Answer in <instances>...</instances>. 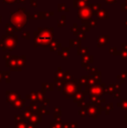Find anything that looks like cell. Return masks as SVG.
<instances>
[{"instance_id": "obj_1", "label": "cell", "mask_w": 127, "mask_h": 128, "mask_svg": "<svg viewBox=\"0 0 127 128\" xmlns=\"http://www.w3.org/2000/svg\"><path fill=\"white\" fill-rule=\"evenodd\" d=\"M54 29L51 28H38L37 32H34V46L47 47L53 40Z\"/></svg>"}, {"instance_id": "obj_2", "label": "cell", "mask_w": 127, "mask_h": 128, "mask_svg": "<svg viewBox=\"0 0 127 128\" xmlns=\"http://www.w3.org/2000/svg\"><path fill=\"white\" fill-rule=\"evenodd\" d=\"M10 22L18 29V30H21L22 28H24L28 24V22H30V18L26 16L24 12H21V10H17V12L11 13Z\"/></svg>"}, {"instance_id": "obj_3", "label": "cell", "mask_w": 127, "mask_h": 128, "mask_svg": "<svg viewBox=\"0 0 127 128\" xmlns=\"http://www.w3.org/2000/svg\"><path fill=\"white\" fill-rule=\"evenodd\" d=\"M17 44V36L14 33H6L0 39V47L3 51H12Z\"/></svg>"}, {"instance_id": "obj_4", "label": "cell", "mask_w": 127, "mask_h": 128, "mask_svg": "<svg viewBox=\"0 0 127 128\" xmlns=\"http://www.w3.org/2000/svg\"><path fill=\"white\" fill-rule=\"evenodd\" d=\"M78 18L84 21H91L92 19V13L89 6L79 9L78 12Z\"/></svg>"}, {"instance_id": "obj_5", "label": "cell", "mask_w": 127, "mask_h": 128, "mask_svg": "<svg viewBox=\"0 0 127 128\" xmlns=\"http://www.w3.org/2000/svg\"><path fill=\"white\" fill-rule=\"evenodd\" d=\"M73 5H74L75 8H78L79 10V9L85 8V7L88 6L90 4H89V2H87L86 0H74Z\"/></svg>"}, {"instance_id": "obj_6", "label": "cell", "mask_w": 127, "mask_h": 128, "mask_svg": "<svg viewBox=\"0 0 127 128\" xmlns=\"http://www.w3.org/2000/svg\"><path fill=\"white\" fill-rule=\"evenodd\" d=\"M96 16L98 17V19L101 20H105V19H109V15L107 13V12L104 9H100L98 12L96 13Z\"/></svg>"}, {"instance_id": "obj_7", "label": "cell", "mask_w": 127, "mask_h": 128, "mask_svg": "<svg viewBox=\"0 0 127 128\" xmlns=\"http://www.w3.org/2000/svg\"><path fill=\"white\" fill-rule=\"evenodd\" d=\"M108 40H109V36L106 35V36H99L98 38V47H101V46H105V44L108 43Z\"/></svg>"}, {"instance_id": "obj_8", "label": "cell", "mask_w": 127, "mask_h": 128, "mask_svg": "<svg viewBox=\"0 0 127 128\" xmlns=\"http://www.w3.org/2000/svg\"><path fill=\"white\" fill-rule=\"evenodd\" d=\"M6 33H14L15 32H19L18 29L13 24L11 23H9V24H6Z\"/></svg>"}, {"instance_id": "obj_9", "label": "cell", "mask_w": 127, "mask_h": 128, "mask_svg": "<svg viewBox=\"0 0 127 128\" xmlns=\"http://www.w3.org/2000/svg\"><path fill=\"white\" fill-rule=\"evenodd\" d=\"M90 9L92 10V15H96V13L100 10L101 8V4H90Z\"/></svg>"}, {"instance_id": "obj_10", "label": "cell", "mask_w": 127, "mask_h": 128, "mask_svg": "<svg viewBox=\"0 0 127 128\" xmlns=\"http://www.w3.org/2000/svg\"><path fill=\"white\" fill-rule=\"evenodd\" d=\"M50 47H51V51H57V50H58L61 47V44L58 43L57 40H55V39H53V40L51 41V44H50Z\"/></svg>"}, {"instance_id": "obj_11", "label": "cell", "mask_w": 127, "mask_h": 128, "mask_svg": "<svg viewBox=\"0 0 127 128\" xmlns=\"http://www.w3.org/2000/svg\"><path fill=\"white\" fill-rule=\"evenodd\" d=\"M81 29L83 32H87L90 30V21H84L82 20V26Z\"/></svg>"}, {"instance_id": "obj_12", "label": "cell", "mask_w": 127, "mask_h": 128, "mask_svg": "<svg viewBox=\"0 0 127 128\" xmlns=\"http://www.w3.org/2000/svg\"><path fill=\"white\" fill-rule=\"evenodd\" d=\"M80 44H81L80 39H78V40H76V39H71V40H70V46H71V47L80 48Z\"/></svg>"}, {"instance_id": "obj_13", "label": "cell", "mask_w": 127, "mask_h": 128, "mask_svg": "<svg viewBox=\"0 0 127 128\" xmlns=\"http://www.w3.org/2000/svg\"><path fill=\"white\" fill-rule=\"evenodd\" d=\"M71 30L74 33L75 36H78V34L82 32V29H81V27H78V24L75 23V24H73V26L71 27Z\"/></svg>"}, {"instance_id": "obj_14", "label": "cell", "mask_w": 127, "mask_h": 128, "mask_svg": "<svg viewBox=\"0 0 127 128\" xmlns=\"http://www.w3.org/2000/svg\"><path fill=\"white\" fill-rule=\"evenodd\" d=\"M30 19H37V20H39V19H43L42 12H34L32 15H31V17H30Z\"/></svg>"}, {"instance_id": "obj_15", "label": "cell", "mask_w": 127, "mask_h": 128, "mask_svg": "<svg viewBox=\"0 0 127 128\" xmlns=\"http://www.w3.org/2000/svg\"><path fill=\"white\" fill-rule=\"evenodd\" d=\"M59 55H62L64 58H67L69 56V49L68 48H62V52H59Z\"/></svg>"}, {"instance_id": "obj_16", "label": "cell", "mask_w": 127, "mask_h": 128, "mask_svg": "<svg viewBox=\"0 0 127 128\" xmlns=\"http://www.w3.org/2000/svg\"><path fill=\"white\" fill-rule=\"evenodd\" d=\"M53 12H42V17H43V19H50V18L51 16H53Z\"/></svg>"}, {"instance_id": "obj_17", "label": "cell", "mask_w": 127, "mask_h": 128, "mask_svg": "<svg viewBox=\"0 0 127 128\" xmlns=\"http://www.w3.org/2000/svg\"><path fill=\"white\" fill-rule=\"evenodd\" d=\"M66 24V22H65V16H62L61 19L58 22V27L61 28V27H64Z\"/></svg>"}, {"instance_id": "obj_18", "label": "cell", "mask_w": 127, "mask_h": 128, "mask_svg": "<svg viewBox=\"0 0 127 128\" xmlns=\"http://www.w3.org/2000/svg\"><path fill=\"white\" fill-rule=\"evenodd\" d=\"M58 12H63V10H65V12H69L70 9L68 7H66V5L64 4H59L58 5Z\"/></svg>"}, {"instance_id": "obj_19", "label": "cell", "mask_w": 127, "mask_h": 128, "mask_svg": "<svg viewBox=\"0 0 127 128\" xmlns=\"http://www.w3.org/2000/svg\"><path fill=\"white\" fill-rule=\"evenodd\" d=\"M87 52H88V49H87V48H79L78 51V53L79 54V55H81V54L85 55V54H87Z\"/></svg>"}, {"instance_id": "obj_20", "label": "cell", "mask_w": 127, "mask_h": 128, "mask_svg": "<svg viewBox=\"0 0 127 128\" xmlns=\"http://www.w3.org/2000/svg\"><path fill=\"white\" fill-rule=\"evenodd\" d=\"M97 24H98V20H97V19H92V20L90 21V28L91 27L94 28V27L97 26Z\"/></svg>"}, {"instance_id": "obj_21", "label": "cell", "mask_w": 127, "mask_h": 128, "mask_svg": "<svg viewBox=\"0 0 127 128\" xmlns=\"http://www.w3.org/2000/svg\"><path fill=\"white\" fill-rule=\"evenodd\" d=\"M77 37H78L80 40H82V39H85V32L82 30L81 32H79V33L78 34V36H77Z\"/></svg>"}, {"instance_id": "obj_22", "label": "cell", "mask_w": 127, "mask_h": 128, "mask_svg": "<svg viewBox=\"0 0 127 128\" xmlns=\"http://www.w3.org/2000/svg\"><path fill=\"white\" fill-rule=\"evenodd\" d=\"M30 4H31V7L36 8L37 6V0H30Z\"/></svg>"}, {"instance_id": "obj_23", "label": "cell", "mask_w": 127, "mask_h": 128, "mask_svg": "<svg viewBox=\"0 0 127 128\" xmlns=\"http://www.w3.org/2000/svg\"><path fill=\"white\" fill-rule=\"evenodd\" d=\"M22 37L24 38L29 39L30 38V32H23Z\"/></svg>"}, {"instance_id": "obj_24", "label": "cell", "mask_w": 127, "mask_h": 128, "mask_svg": "<svg viewBox=\"0 0 127 128\" xmlns=\"http://www.w3.org/2000/svg\"><path fill=\"white\" fill-rule=\"evenodd\" d=\"M120 8H121V10L122 12H127V4H121V6H120Z\"/></svg>"}, {"instance_id": "obj_25", "label": "cell", "mask_w": 127, "mask_h": 128, "mask_svg": "<svg viewBox=\"0 0 127 128\" xmlns=\"http://www.w3.org/2000/svg\"><path fill=\"white\" fill-rule=\"evenodd\" d=\"M17 1H18V0H3V3H9V4H13Z\"/></svg>"}, {"instance_id": "obj_26", "label": "cell", "mask_w": 127, "mask_h": 128, "mask_svg": "<svg viewBox=\"0 0 127 128\" xmlns=\"http://www.w3.org/2000/svg\"><path fill=\"white\" fill-rule=\"evenodd\" d=\"M122 58H127V52L126 51H123L122 52Z\"/></svg>"}, {"instance_id": "obj_27", "label": "cell", "mask_w": 127, "mask_h": 128, "mask_svg": "<svg viewBox=\"0 0 127 128\" xmlns=\"http://www.w3.org/2000/svg\"><path fill=\"white\" fill-rule=\"evenodd\" d=\"M107 4H112V3H116L117 0H105Z\"/></svg>"}, {"instance_id": "obj_28", "label": "cell", "mask_w": 127, "mask_h": 128, "mask_svg": "<svg viewBox=\"0 0 127 128\" xmlns=\"http://www.w3.org/2000/svg\"><path fill=\"white\" fill-rule=\"evenodd\" d=\"M110 52H113V53H115V54H117V52H116V48H111Z\"/></svg>"}, {"instance_id": "obj_29", "label": "cell", "mask_w": 127, "mask_h": 128, "mask_svg": "<svg viewBox=\"0 0 127 128\" xmlns=\"http://www.w3.org/2000/svg\"><path fill=\"white\" fill-rule=\"evenodd\" d=\"M17 2H19V3H22V4H25L26 3V0H18Z\"/></svg>"}, {"instance_id": "obj_30", "label": "cell", "mask_w": 127, "mask_h": 128, "mask_svg": "<svg viewBox=\"0 0 127 128\" xmlns=\"http://www.w3.org/2000/svg\"><path fill=\"white\" fill-rule=\"evenodd\" d=\"M0 23H2V17L0 16Z\"/></svg>"}, {"instance_id": "obj_31", "label": "cell", "mask_w": 127, "mask_h": 128, "mask_svg": "<svg viewBox=\"0 0 127 128\" xmlns=\"http://www.w3.org/2000/svg\"><path fill=\"white\" fill-rule=\"evenodd\" d=\"M126 27H127V20L126 21Z\"/></svg>"}, {"instance_id": "obj_32", "label": "cell", "mask_w": 127, "mask_h": 128, "mask_svg": "<svg viewBox=\"0 0 127 128\" xmlns=\"http://www.w3.org/2000/svg\"><path fill=\"white\" fill-rule=\"evenodd\" d=\"M126 4H127V0H126Z\"/></svg>"}, {"instance_id": "obj_33", "label": "cell", "mask_w": 127, "mask_h": 128, "mask_svg": "<svg viewBox=\"0 0 127 128\" xmlns=\"http://www.w3.org/2000/svg\"><path fill=\"white\" fill-rule=\"evenodd\" d=\"M86 1H87V2H89V1H90V0H86Z\"/></svg>"}]
</instances>
